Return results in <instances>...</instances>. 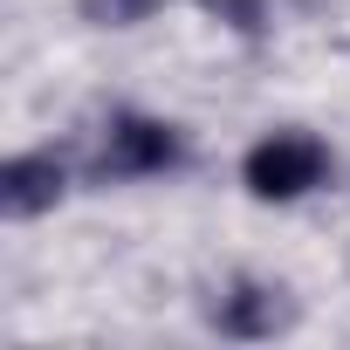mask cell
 Segmentation results:
<instances>
[{"mask_svg": "<svg viewBox=\"0 0 350 350\" xmlns=\"http://www.w3.org/2000/svg\"><path fill=\"white\" fill-rule=\"evenodd\" d=\"M323 179H329V151L302 131H275L247 151V193L254 200H302Z\"/></svg>", "mask_w": 350, "mask_h": 350, "instance_id": "6da1fadb", "label": "cell"}, {"mask_svg": "<svg viewBox=\"0 0 350 350\" xmlns=\"http://www.w3.org/2000/svg\"><path fill=\"white\" fill-rule=\"evenodd\" d=\"M179 158V137L151 117H117L110 124V144H103V172L110 179H137V172H165Z\"/></svg>", "mask_w": 350, "mask_h": 350, "instance_id": "7a4b0ae2", "label": "cell"}, {"mask_svg": "<svg viewBox=\"0 0 350 350\" xmlns=\"http://www.w3.org/2000/svg\"><path fill=\"white\" fill-rule=\"evenodd\" d=\"M55 200H62V165H55V158H14V165H8V179H0V206H8L14 220L49 213Z\"/></svg>", "mask_w": 350, "mask_h": 350, "instance_id": "3957f363", "label": "cell"}, {"mask_svg": "<svg viewBox=\"0 0 350 350\" xmlns=\"http://www.w3.org/2000/svg\"><path fill=\"white\" fill-rule=\"evenodd\" d=\"M213 323H220L227 336H268V329H282V323H288V302H282L275 288H254V282H241L234 295H220Z\"/></svg>", "mask_w": 350, "mask_h": 350, "instance_id": "277c9868", "label": "cell"}, {"mask_svg": "<svg viewBox=\"0 0 350 350\" xmlns=\"http://www.w3.org/2000/svg\"><path fill=\"white\" fill-rule=\"evenodd\" d=\"M83 8H90V21H144V8H151V0H83Z\"/></svg>", "mask_w": 350, "mask_h": 350, "instance_id": "5b68a950", "label": "cell"}]
</instances>
